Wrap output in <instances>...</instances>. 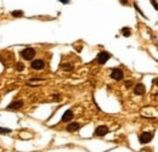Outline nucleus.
<instances>
[{
	"mask_svg": "<svg viewBox=\"0 0 158 152\" xmlns=\"http://www.w3.org/2000/svg\"><path fill=\"white\" fill-rule=\"evenodd\" d=\"M73 118V112L71 111V109H68V111H66L62 116V119H61V122L63 123H67V122H71Z\"/></svg>",
	"mask_w": 158,
	"mask_h": 152,
	"instance_id": "obj_9",
	"label": "nucleus"
},
{
	"mask_svg": "<svg viewBox=\"0 0 158 152\" xmlns=\"http://www.w3.org/2000/svg\"><path fill=\"white\" fill-rule=\"evenodd\" d=\"M107 133H108V128L106 126H100V127H97L95 129L94 135L95 136H105Z\"/></svg>",
	"mask_w": 158,
	"mask_h": 152,
	"instance_id": "obj_6",
	"label": "nucleus"
},
{
	"mask_svg": "<svg viewBox=\"0 0 158 152\" xmlns=\"http://www.w3.org/2000/svg\"><path fill=\"white\" fill-rule=\"evenodd\" d=\"M145 91H146V88H145V85H143V84H141V83L136 84L135 88H134V93L136 95H143V94H145Z\"/></svg>",
	"mask_w": 158,
	"mask_h": 152,
	"instance_id": "obj_8",
	"label": "nucleus"
},
{
	"mask_svg": "<svg viewBox=\"0 0 158 152\" xmlns=\"http://www.w3.org/2000/svg\"><path fill=\"white\" fill-rule=\"evenodd\" d=\"M151 3H152V5L155 6V9H156V10H158V4H157L156 0H151Z\"/></svg>",
	"mask_w": 158,
	"mask_h": 152,
	"instance_id": "obj_17",
	"label": "nucleus"
},
{
	"mask_svg": "<svg viewBox=\"0 0 158 152\" xmlns=\"http://www.w3.org/2000/svg\"><path fill=\"white\" fill-rule=\"evenodd\" d=\"M61 68H62L63 71H73L74 70L73 65H71V63H63L62 66H61Z\"/></svg>",
	"mask_w": 158,
	"mask_h": 152,
	"instance_id": "obj_12",
	"label": "nucleus"
},
{
	"mask_svg": "<svg viewBox=\"0 0 158 152\" xmlns=\"http://www.w3.org/2000/svg\"><path fill=\"white\" fill-rule=\"evenodd\" d=\"M31 67L33 68V70H35V71H40V70H43V68L45 67V62L43 60H34L31 63Z\"/></svg>",
	"mask_w": 158,
	"mask_h": 152,
	"instance_id": "obj_5",
	"label": "nucleus"
},
{
	"mask_svg": "<svg viewBox=\"0 0 158 152\" xmlns=\"http://www.w3.org/2000/svg\"><path fill=\"white\" fill-rule=\"evenodd\" d=\"M23 106V101L22 100H17V101H12L10 105L8 106V109H18Z\"/></svg>",
	"mask_w": 158,
	"mask_h": 152,
	"instance_id": "obj_7",
	"label": "nucleus"
},
{
	"mask_svg": "<svg viewBox=\"0 0 158 152\" xmlns=\"http://www.w3.org/2000/svg\"><path fill=\"white\" fill-rule=\"evenodd\" d=\"M109 57H111V55H109L107 51H102L97 55V62L100 65H105L106 62L109 60Z\"/></svg>",
	"mask_w": 158,
	"mask_h": 152,
	"instance_id": "obj_4",
	"label": "nucleus"
},
{
	"mask_svg": "<svg viewBox=\"0 0 158 152\" xmlns=\"http://www.w3.org/2000/svg\"><path fill=\"white\" fill-rule=\"evenodd\" d=\"M60 1H61V3H62V4H68V3H70V1H71V0H60Z\"/></svg>",
	"mask_w": 158,
	"mask_h": 152,
	"instance_id": "obj_18",
	"label": "nucleus"
},
{
	"mask_svg": "<svg viewBox=\"0 0 158 152\" xmlns=\"http://www.w3.org/2000/svg\"><path fill=\"white\" fill-rule=\"evenodd\" d=\"M123 77H124V73L120 68H113L111 72V78H113L114 80H122Z\"/></svg>",
	"mask_w": 158,
	"mask_h": 152,
	"instance_id": "obj_3",
	"label": "nucleus"
},
{
	"mask_svg": "<svg viewBox=\"0 0 158 152\" xmlns=\"http://www.w3.org/2000/svg\"><path fill=\"white\" fill-rule=\"evenodd\" d=\"M120 3H122L123 5H127V4H128V1H127V0H120Z\"/></svg>",
	"mask_w": 158,
	"mask_h": 152,
	"instance_id": "obj_20",
	"label": "nucleus"
},
{
	"mask_svg": "<svg viewBox=\"0 0 158 152\" xmlns=\"http://www.w3.org/2000/svg\"><path fill=\"white\" fill-rule=\"evenodd\" d=\"M16 70H17L18 72L23 71V70H24V65H23V63H21V62H18V63L16 65Z\"/></svg>",
	"mask_w": 158,
	"mask_h": 152,
	"instance_id": "obj_14",
	"label": "nucleus"
},
{
	"mask_svg": "<svg viewBox=\"0 0 158 152\" xmlns=\"http://www.w3.org/2000/svg\"><path fill=\"white\" fill-rule=\"evenodd\" d=\"M11 133V129H8V128H0V134H9Z\"/></svg>",
	"mask_w": 158,
	"mask_h": 152,
	"instance_id": "obj_15",
	"label": "nucleus"
},
{
	"mask_svg": "<svg viewBox=\"0 0 158 152\" xmlns=\"http://www.w3.org/2000/svg\"><path fill=\"white\" fill-rule=\"evenodd\" d=\"M80 128V124L79 123H77V122H74V123H70L67 126V132H71V133H73V132H77V130Z\"/></svg>",
	"mask_w": 158,
	"mask_h": 152,
	"instance_id": "obj_10",
	"label": "nucleus"
},
{
	"mask_svg": "<svg viewBox=\"0 0 158 152\" xmlns=\"http://www.w3.org/2000/svg\"><path fill=\"white\" fill-rule=\"evenodd\" d=\"M23 15H24V13H23V11H21V10L11 11V16H13V17H22Z\"/></svg>",
	"mask_w": 158,
	"mask_h": 152,
	"instance_id": "obj_11",
	"label": "nucleus"
},
{
	"mask_svg": "<svg viewBox=\"0 0 158 152\" xmlns=\"http://www.w3.org/2000/svg\"><path fill=\"white\" fill-rule=\"evenodd\" d=\"M34 56H35V50H34L33 47H26V49H23L21 51V57L23 60L29 61V60H33Z\"/></svg>",
	"mask_w": 158,
	"mask_h": 152,
	"instance_id": "obj_1",
	"label": "nucleus"
},
{
	"mask_svg": "<svg viewBox=\"0 0 158 152\" xmlns=\"http://www.w3.org/2000/svg\"><path fill=\"white\" fill-rule=\"evenodd\" d=\"M122 33L124 37H130V34H132V31L128 27H124V28H122Z\"/></svg>",
	"mask_w": 158,
	"mask_h": 152,
	"instance_id": "obj_13",
	"label": "nucleus"
},
{
	"mask_svg": "<svg viewBox=\"0 0 158 152\" xmlns=\"http://www.w3.org/2000/svg\"><path fill=\"white\" fill-rule=\"evenodd\" d=\"M152 83H153V84H156V85L158 86V78H156V79H153V82H152Z\"/></svg>",
	"mask_w": 158,
	"mask_h": 152,
	"instance_id": "obj_19",
	"label": "nucleus"
},
{
	"mask_svg": "<svg viewBox=\"0 0 158 152\" xmlns=\"http://www.w3.org/2000/svg\"><path fill=\"white\" fill-rule=\"evenodd\" d=\"M132 85H133V82H132V80H127V82H125V86H127V88H130Z\"/></svg>",
	"mask_w": 158,
	"mask_h": 152,
	"instance_id": "obj_16",
	"label": "nucleus"
},
{
	"mask_svg": "<svg viewBox=\"0 0 158 152\" xmlns=\"http://www.w3.org/2000/svg\"><path fill=\"white\" fill-rule=\"evenodd\" d=\"M152 137H153V133L145 132V133H142L139 136V141H140V144H147V142H150L151 140H152Z\"/></svg>",
	"mask_w": 158,
	"mask_h": 152,
	"instance_id": "obj_2",
	"label": "nucleus"
}]
</instances>
